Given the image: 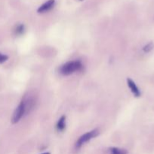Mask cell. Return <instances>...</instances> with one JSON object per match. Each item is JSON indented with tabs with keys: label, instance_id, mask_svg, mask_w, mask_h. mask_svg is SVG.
Masks as SVG:
<instances>
[{
	"label": "cell",
	"instance_id": "ba28073f",
	"mask_svg": "<svg viewBox=\"0 0 154 154\" xmlns=\"http://www.w3.org/2000/svg\"><path fill=\"white\" fill-rule=\"evenodd\" d=\"M24 30H25V27L24 25L23 24H19V25L17 26L14 29V33L16 35H21L24 32Z\"/></svg>",
	"mask_w": 154,
	"mask_h": 154
},
{
	"label": "cell",
	"instance_id": "277c9868",
	"mask_svg": "<svg viewBox=\"0 0 154 154\" xmlns=\"http://www.w3.org/2000/svg\"><path fill=\"white\" fill-rule=\"evenodd\" d=\"M54 4H55V0H48L38 8L37 12L38 13H45V12L51 10L54 8Z\"/></svg>",
	"mask_w": 154,
	"mask_h": 154
},
{
	"label": "cell",
	"instance_id": "8fae6325",
	"mask_svg": "<svg viewBox=\"0 0 154 154\" xmlns=\"http://www.w3.org/2000/svg\"><path fill=\"white\" fill-rule=\"evenodd\" d=\"M42 154H50V153H42Z\"/></svg>",
	"mask_w": 154,
	"mask_h": 154
},
{
	"label": "cell",
	"instance_id": "9c48e42d",
	"mask_svg": "<svg viewBox=\"0 0 154 154\" xmlns=\"http://www.w3.org/2000/svg\"><path fill=\"white\" fill-rule=\"evenodd\" d=\"M152 48H153V44H152V42H150V43L147 44V45H145V46L143 47V51H144L145 53H149V51H152Z\"/></svg>",
	"mask_w": 154,
	"mask_h": 154
},
{
	"label": "cell",
	"instance_id": "8992f818",
	"mask_svg": "<svg viewBox=\"0 0 154 154\" xmlns=\"http://www.w3.org/2000/svg\"><path fill=\"white\" fill-rule=\"evenodd\" d=\"M66 128V117L65 116H62L59 120L57 121V126H56V129L58 132H63Z\"/></svg>",
	"mask_w": 154,
	"mask_h": 154
},
{
	"label": "cell",
	"instance_id": "52a82bcc",
	"mask_svg": "<svg viewBox=\"0 0 154 154\" xmlns=\"http://www.w3.org/2000/svg\"><path fill=\"white\" fill-rule=\"evenodd\" d=\"M110 154H128V151L125 149L118 148V147H110L109 148Z\"/></svg>",
	"mask_w": 154,
	"mask_h": 154
},
{
	"label": "cell",
	"instance_id": "6da1fadb",
	"mask_svg": "<svg viewBox=\"0 0 154 154\" xmlns=\"http://www.w3.org/2000/svg\"><path fill=\"white\" fill-rule=\"evenodd\" d=\"M83 65L79 60H73V61H69L67 63L62 65L61 67L60 68V73L61 75H69L71 74H73L75 72H79L82 70Z\"/></svg>",
	"mask_w": 154,
	"mask_h": 154
},
{
	"label": "cell",
	"instance_id": "5b68a950",
	"mask_svg": "<svg viewBox=\"0 0 154 154\" xmlns=\"http://www.w3.org/2000/svg\"><path fill=\"white\" fill-rule=\"evenodd\" d=\"M127 84H128V87H129V89L131 90V91L132 92L133 94L134 95V96L139 97V96H140V92L138 87L136 85L135 83H134L131 79L128 78V79H127Z\"/></svg>",
	"mask_w": 154,
	"mask_h": 154
},
{
	"label": "cell",
	"instance_id": "3957f363",
	"mask_svg": "<svg viewBox=\"0 0 154 154\" xmlns=\"http://www.w3.org/2000/svg\"><path fill=\"white\" fill-rule=\"evenodd\" d=\"M27 112V106H26L25 100H22L21 102V103L19 104V105L17 107L14 112L13 116H12L11 118V123H13V124L18 123Z\"/></svg>",
	"mask_w": 154,
	"mask_h": 154
},
{
	"label": "cell",
	"instance_id": "30bf717a",
	"mask_svg": "<svg viewBox=\"0 0 154 154\" xmlns=\"http://www.w3.org/2000/svg\"><path fill=\"white\" fill-rule=\"evenodd\" d=\"M8 59V57L7 55H5V54L0 53V63H5V61H7Z\"/></svg>",
	"mask_w": 154,
	"mask_h": 154
},
{
	"label": "cell",
	"instance_id": "7a4b0ae2",
	"mask_svg": "<svg viewBox=\"0 0 154 154\" xmlns=\"http://www.w3.org/2000/svg\"><path fill=\"white\" fill-rule=\"evenodd\" d=\"M100 132L98 129H93V130L90 131V132H88L86 133H85L84 135H82V136H80V138L77 140V141L75 142V147L77 149L82 147V146L84 145L85 143H87L88 141H89L90 140L93 139V138H96L98 135H99Z\"/></svg>",
	"mask_w": 154,
	"mask_h": 154
}]
</instances>
